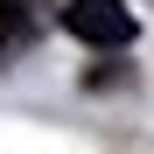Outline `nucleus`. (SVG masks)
Here are the masks:
<instances>
[{"instance_id":"f03ea898","label":"nucleus","mask_w":154,"mask_h":154,"mask_svg":"<svg viewBox=\"0 0 154 154\" xmlns=\"http://www.w3.org/2000/svg\"><path fill=\"white\" fill-rule=\"evenodd\" d=\"M35 35H42V0H0V63H14Z\"/></svg>"},{"instance_id":"f257e3e1","label":"nucleus","mask_w":154,"mask_h":154,"mask_svg":"<svg viewBox=\"0 0 154 154\" xmlns=\"http://www.w3.org/2000/svg\"><path fill=\"white\" fill-rule=\"evenodd\" d=\"M63 28L77 42H91V49H126L140 35V21H133L126 0H70V7H63Z\"/></svg>"}]
</instances>
